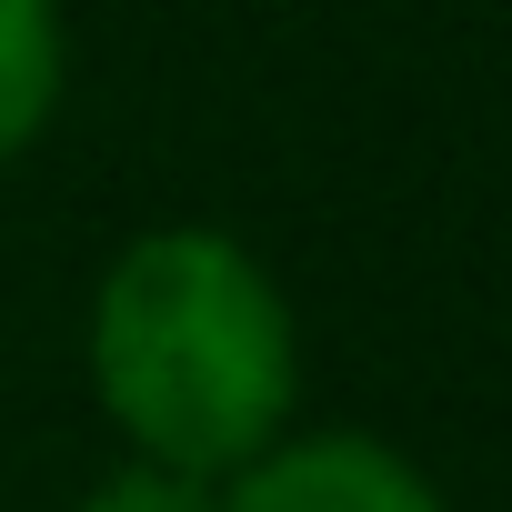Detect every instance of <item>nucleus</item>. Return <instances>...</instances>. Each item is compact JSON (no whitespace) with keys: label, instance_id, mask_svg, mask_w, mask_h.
<instances>
[{"label":"nucleus","instance_id":"nucleus-1","mask_svg":"<svg viewBox=\"0 0 512 512\" xmlns=\"http://www.w3.org/2000/svg\"><path fill=\"white\" fill-rule=\"evenodd\" d=\"M91 402L121 452L231 482L302 422V312L221 221L131 231L81 312Z\"/></svg>","mask_w":512,"mask_h":512},{"label":"nucleus","instance_id":"nucleus-2","mask_svg":"<svg viewBox=\"0 0 512 512\" xmlns=\"http://www.w3.org/2000/svg\"><path fill=\"white\" fill-rule=\"evenodd\" d=\"M221 512H462V502L382 432L292 422L251 472L221 482Z\"/></svg>","mask_w":512,"mask_h":512},{"label":"nucleus","instance_id":"nucleus-3","mask_svg":"<svg viewBox=\"0 0 512 512\" xmlns=\"http://www.w3.org/2000/svg\"><path fill=\"white\" fill-rule=\"evenodd\" d=\"M71 101V11L61 0H0V171L31 161Z\"/></svg>","mask_w":512,"mask_h":512},{"label":"nucleus","instance_id":"nucleus-4","mask_svg":"<svg viewBox=\"0 0 512 512\" xmlns=\"http://www.w3.org/2000/svg\"><path fill=\"white\" fill-rule=\"evenodd\" d=\"M81 512H221V482H201V472H171V462H141V452H121V462H101V472H91Z\"/></svg>","mask_w":512,"mask_h":512}]
</instances>
